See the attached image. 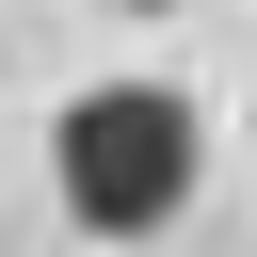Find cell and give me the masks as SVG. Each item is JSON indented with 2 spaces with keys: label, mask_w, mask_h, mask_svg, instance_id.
Instances as JSON below:
<instances>
[{
  "label": "cell",
  "mask_w": 257,
  "mask_h": 257,
  "mask_svg": "<svg viewBox=\"0 0 257 257\" xmlns=\"http://www.w3.org/2000/svg\"><path fill=\"white\" fill-rule=\"evenodd\" d=\"M128 16H161V0H128Z\"/></svg>",
  "instance_id": "cell-2"
},
{
  "label": "cell",
  "mask_w": 257,
  "mask_h": 257,
  "mask_svg": "<svg viewBox=\"0 0 257 257\" xmlns=\"http://www.w3.org/2000/svg\"><path fill=\"white\" fill-rule=\"evenodd\" d=\"M48 177H64V209H80L96 241H161V225L193 209V177H209V128H193L177 80H96V96H64Z\"/></svg>",
  "instance_id": "cell-1"
}]
</instances>
